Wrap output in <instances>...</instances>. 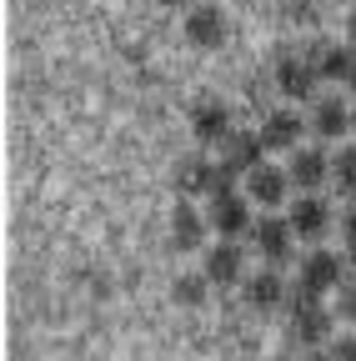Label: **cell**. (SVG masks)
Here are the masks:
<instances>
[{
  "label": "cell",
  "instance_id": "cell-1",
  "mask_svg": "<svg viewBox=\"0 0 356 361\" xmlns=\"http://www.w3.org/2000/svg\"><path fill=\"white\" fill-rule=\"evenodd\" d=\"M231 180L236 171L231 166H206V161H181L176 166V191L181 196H231Z\"/></svg>",
  "mask_w": 356,
  "mask_h": 361
},
{
  "label": "cell",
  "instance_id": "cell-2",
  "mask_svg": "<svg viewBox=\"0 0 356 361\" xmlns=\"http://www.w3.org/2000/svg\"><path fill=\"white\" fill-rule=\"evenodd\" d=\"M286 306H291V331H296V341H306V346L326 341V331H331V316L317 306V296H311V291H296Z\"/></svg>",
  "mask_w": 356,
  "mask_h": 361
},
{
  "label": "cell",
  "instance_id": "cell-3",
  "mask_svg": "<svg viewBox=\"0 0 356 361\" xmlns=\"http://www.w3.org/2000/svg\"><path fill=\"white\" fill-rule=\"evenodd\" d=\"M251 236H256V251L271 261V266H281L286 256H291V221H276V216H266V221H256L251 226Z\"/></svg>",
  "mask_w": 356,
  "mask_h": 361
},
{
  "label": "cell",
  "instance_id": "cell-4",
  "mask_svg": "<svg viewBox=\"0 0 356 361\" xmlns=\"http://www.w3.org/2000/svg\"><path fill=\"white\" fill-rule=\"evenodd\" d=\"M331 286H341V256H331V251H311V256L301 261V291L321 296V291H331Z\"/></svg>",
  "mask_w": 356,
  "mask_h": 361
},
{
  "label": "cell",
  "instance_id": "cell-5",
  "mask_svg": "<svg viewBox=\"0 0 356 361\" xmlns=\"http://www.w3.org/2000/svg\"><path fill=\"white\" fill-rule=\"evenodd\" d=\"M221 146H226V161H221V166H231L236 176L261 171V156H266V141H261V135H251V130H231Z\"/></svg>",
  "mask_w": 356,
  "mask_h": 361
},
{
  "label": "cell",
  "instance_id": "cell-6",
  "mask_svg": "<svg viewBox=\"0 0 356 361\" xmlns=\"http://www.w3.org/2000/svg\"><path fill=\"white\" fill-rule=\"evenodd\" d=\"M211 226H216V231L221 236H226V241H236L241 231H251V211H246V201L231 191V196H211Z\"/></svg>",
  "mask_w": 356,
  "mask_h": 361
},
{
  "label": "cell",
  "instance_id": "cell-7",
  "mask_svg": "<svg viewBox=\"0 0 356 361\" xmlns=\"http://www.w3.org/2000/svg\"><path fill=\"white\" fill-rule=\"evenodd\" d=\"M291 231L296 236H306V241H317V236H326V226H331V206L321 201V196H301L296 206H291Z\"/></svg>",
  "mask_w": 356,
  "mask_h": 361
},
{
  "label": "cell",
  "instance_id": "cell-8",
  "mask_svg": "<svg viewBox=\"0 0 356 361\" xmlns=\"http://www.w3.org/2000/svg\"><path fill=\"white\" fill-rule=\"evenodd\" d=\"M186 40L201 45V51H216V45L226 40V16H221L216 6H196L186 16Z\"/></svg>",
  "mask_w": 356,
  "mask_h": 361
},
{
  "label": "cell",
  "instance_id": "cell-9",
  "mask_svg": "<svg viewBox=\"0 0 356 361\" xmlns=\"http://www.w3.org/2000/svg\"><path fill=\"white\" fill-rule=\"evenodd\" d=\"M317 61H306V56H286L281 61V71H276V80H281V90L291 101H311V90H317Z\"/></svg>",
  "mask_w": 356,
  "mask_h": 361
},
{
  "label": "cell",
  "instance_id": "cell-10",
  "mask_svg": "<svg viewBox=\"0 0 356 361\" xmlns=\"http://www.w3.org/2000/svg\"><path fill=\"white\" fill-rule=\"evenodd\" d=\"M301 130H306V121L296 111H271L261 121V141H266V151H291L301 141Z\"/></svg>",
  "mask_w": 356,
  "mask_h": 361
},
{
  "label": "cell",
  "instance_id": "cell-11",
  "mask_svg": "<svg viewBox=\"0 0 356 361\" xmlns=\"http://www.w3.org/2000/svg\"><path fill=\"white\" fill-rule=\"evenodd\" d=\"M191 130H196V141H226L231 135V111L221 101H201L191 111Z\"/></svg>",
  "mask_w": 356,
  "mask_h": 361
},
{
  "label": "cell",
  "instance_id": "cell-12",
  "mask_svg": "<svg viewBox=\"0 0 356 361\" xmlns=\"http://www.w3.org/2000/svg\"><path fill=\"white\" fill-rule=\"evenodd\" d=\"M206 216H196V206H176V216H171V241H176V251H196L201 241H206Z\"/></svg>",
  "mask_w": 356,
  "mask_h": 361
},
{
  "label": "cell",
  "instance_id": "cell-13",
  "mask_svg": "<svg viewBox=\"0 0 356 361\" xmlns=\"http://www.w3.org/2000/svg\"><path fill=\"white\" fill-rule=\"evenodd\" d=\"M206 281H216V286L241 281V246H236V241H221V246L206 256Z\"/></svg>",
  "mask_w": 356,
  "mask_h": 361
},
{
  "label": "cell",
  "instance_id": "cell-14",
  "mask_svg": "<svg viewBox=\"0 0 356 361\" xmlns=\"http://www.w3.org/2000/svg\"><path fill=\"white\" fill-rule=\"evenodd\" d=\"M246 301H251L256 311H276V306H286V301H291V296H286V286H281V276H276V266H271V271H261V276H251Z\"/></svg>",
  "mask_w": 356,
  "mask_h": 361
},
{
  "label": "cell",
  "instance_id": "cell-15",
  "mask_svg": "<svg viewBox=\"0 0 356 361\" xmlns=\"http://www.w3.org/2000/svg\"><path fill=\"white\" fill-rule=\"evenodd\" d=\"M286 176L296 180V186H306V191H311V186H321V180L331 176V161H326L321 151H296V156H291V171H286Z\"/></svg>",
  "mask_w": 356,
  "mask_h": 361
},
{
  "label": "cell",
  "instance_id": "cell-16",
  "mask_svg": "<svg viewBox=\"0 0 356 361\" xmlns=\"http://www.w3.org/2000/svg\"><path fill=\"white\" fill-rule=\"evenodd\" d=\"M317 71H321L326 80H341V85L356 90V45H336V51H321Z\"/></svg>",
  "mask_w": 356,
  "mask_h": 361
},
{
  "label": "cell",
  "instance_id": "cell-17",
  "mask_svg": "<svg viewBox=\"0 0 356 361\" xmlns=\"http://www.w3.org/2000/svg\"><path fill=\"white\" fill-rule=\"evenodd\" d=\"M286 186H291L286 171H271V166L251 171V196H256L261 206H281V201H286Z\"/></svg>",
  "mask_w": 356,
  "mask_h": 361
},
{
  "label": "cell",
  "instance_id": "cell-18",
  "mask_svg": "<svg viewBox=\"0 0 356 361\" xmlns=\"http://www.w3.org/2000/svg\"><path fill=\"white\" fill-rule=\"evenodd\" d=\"M351 111H346V101H321L317 106V135H326V141H336V135H346L351 130Z\"/></svg>",
  "mask_w": 356,
  "mask_h": 361
},
{
  "label": "cell",
  "instance_id": "cell-19",
  "mask_svg": "<svg viewBox=\"0 0 356 361\" xmlns=\"http://www.w3.org/2000/svg\"><path fill=\"white\" fill-rule=\"evenodd\" d=\"M331 180H336V191H341L346 201H356V146L336 151V161H331Z\"/></svg>",
  "mask_w": 356,
  "mask_h": 361
},
{
  "label": "cell",
  "instance_id": "cell-20",
  "mask_svg": "<svg viewBox=\"0 0 356 361\" xmlns=\"http://www.w3.org/2000/svg\"><path fill=\"white\" fill-rule=\"evenodd\" d=\"M176 301H181V306H201V301H206V281L181 276V281H176Z\"/></svg>",
  "mask_w": 356,
  "mask_h": 361
},
{
  "label": "cell",
  "instance_id": "cell-21",
  "mask_svg": "<svg viewBox=\"0 0 356 361\" xmlns=\"http://www.w3.org/2000/svg\"><path fill=\"white\" fill-rule=\"evenodd\" d=\"M341 236H346V251H351V261H356V201L346 206V221H341Z\"/></svg>",
  "mask_w": 356,
  "mask_h": 361
},
{
  "label": "cell",
  "instance_id": "cell-22",
  "mask_svg": "<svg viewBox=\"0 0 356 361\" xmlns=\"http://www.w3.org/2000/svg\"><path fill=\"white\" fill-rule=\"evenodd\" d=\"M336 311L346 316V322H356V281H351V286H341V301H336Z\"/></svg>",
  "mask_w": 356,
  "mask_h": 361
},
{
  "label": "cell",
  "instance_id": "cell-23",
  "mask_svg": "<svg viewBox=\"0 0 356 361\" xmlns=\"http://www.w3.org/2000/svg\"><path fill=\"white\" fill-rule=\"evenodd\" d=\"M331 361H356V336H346V341H336V351H331Z\"/></svg>",
  "mask_w": 356,
  "mask_h": 361
},
{
  "label": "cell",
  "instance_id": "cell-24",
  "mask_svg": "<svg viewBox=\"0 0 356 361\" xmlns=\"http://www.w3.org/2000/svg\"><path fill=\"white\" fill-rule=\"evenodd\" d=\"M346 40L356 45V11H351V20H346Z\"/></svg>",
  "mask_w": 356,
  "mask_h": 361
},
{
  "label": "cell",
  "instance_id": "cell-25",
  "mask_svg": "<svg viewBox=\"0 0 356 361\" xmlns=\"http://www.w3.org/2000/svg\"><path fill=\"white\" fill-rule=\"evenodd\" d=\"M301 361H331V356H317V351H311V356H301Z\"/></svg>",
  "mask_w": 356,
  "mask_h": 361
},
{
  "label": "cell",
  "instance_id": "cell-26",
  "mask_svg": "<svg viewBox=\"0 0 356 361\" xmlns=\"http://www.w3.org/2000/svg\"><path fill=\"white\" fill-rule=\"evenodd\" d=\"M161 6H191V0H161Z\"/></svg>",
  "mask_w": 356,
  "mask_h": 361
}]
</instances>
